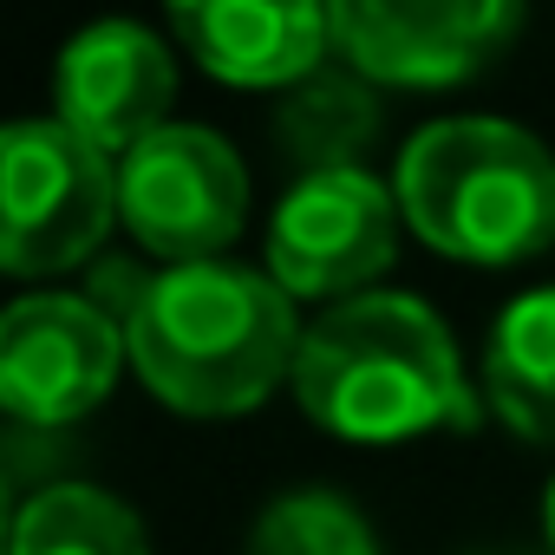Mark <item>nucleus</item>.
<instances>
[{
    "label": "nucleus",
    "instance_id": "nucleus-1",
    "mask_svg": "<svg viewBox=\"0 0 555 555\" xmlns=\"http://www.w3.org/2000/svg\"><path fill=\"white\" fill-rule=\"evenodd\" d=\"M295 295L274 274L235 261H183L131 282L125 301V347L138 379L190 412V418H235L261 405L282 379H295L301 353Z\"/></svg>",
    "mask_w": 555,
    "mask_h": 555
},
{
    "label": "nucleus",
    "instance_id": "nucleus-2",
    "mask_svg": "<svg viewBox=\"0 0 555 555\" xmlns=\"http://www.w3.org/2000/svg\"><path fill=\"white\" fill-rule=\"evenodd\" d=\"M295 399L321 431L353 444H399L477 425L457 340L412 295H353L327 308L301 334Z\"/></svg>",
    "mask_w": 555,
    "mask_h": 555
},
{
    "label": "nucleus",
    "instance_id": "nucleus-3",
    "mask_svg": "<svg viewBox=\"0 0 555 555\" xmlns=\"http://www.w3.org/2000/svg\"><path fill=\"white\" fill-rule=\"evenodd\" d=\"M399 216L451 261L509 268L555 242V157L503 118L425 125L392 177Z\"/></svg>",
    "mask_w": 555,
    "mask_h": 555
},
{
    "label": "nucleus",
    "instance_id": "nucleus-4",
    "mask_svg": "<svg viewBox=\"0 0 555 555\" xmlns=\"http://www.w3.org/2000/svg\"><path fill=\"white\" fill-rule=\"evenodd\" d=\"M118 216V164L60 118L0 131V268L66 274L92 261Z\"/></svg>",
    "mask_w": 555,
    "mask_h": 555
},
{
    "label": "nucleus",
    "instance_id": "nucleus-5",
    "mask_svg": "<svg viewBox=\"0 0 555 555\" xmlns=\"http://www.w3.org/2000/svg\"><path fill=\"white\" fill-rule=\"evenodd\" d=\"M118 216L170 268L216 261L242 235L248 170L209 125H164L118 157Z\"/></svg>",
    "mask_w": 555,
    "mask_h": 555
},
{
    "label": "nucleus",
    "instance_id": "nucleus-6",
    "mask_svg": "<svg viewBox=\"0 0 555 555\" xmlns=\"http://www.w3.org/2000/svg\"><path fill=\"white\" fill-rule=\"evenodd\" d=\"M399 255V196L373 170L301 177L268 222V274L288 295L353 301Z\"/></svg>",
    "mask_w": 555,
    "mask_h": 555
},
{
    "label": "nucleus",
    "instance_id": "nucleus-7",
    "mask_svg": "<svg viewBox=\"0 0 555 555\" xmlns=\"http://www.w3.org/2000/svg\"><path fill=\"white\" fill-rule=\"evenodd\" d=\"M125 360V327L92 295H27L0 314V399L27 425L86 418Z\"/></svg>",
    "mask_w": 555,
    "mask_h": 555
},
{
    "label": "nucleus",
    "instance_id": "nucleus-8",
    "mask_svg": "<svg viewBox=\"0 0 555 555\" xmlns=\"http://www.w3.org/2000/svg\"><path fill=\"white\" fill-rule=\"evenodd\" d=\"M327 21H334V47L347 53V66L386 86L470 79L522 34V8H509V0H431V8L340 0V8H327Z\"/></svg>",
    "mask_w": 555,
    "mask_h": 555
},
{
    "label": "nucleus",
    "instance_id": "nucleus-9",
    "mask_svg": "<svg viewBox=\"0 0 555 555\" xmlns=\"http://www.w3.org/2000/svg\"><path fill=\"white\" fill-rule=\"evenodd\" d=\"M170 92H177V66H170L164 40L131 21L86 27L79 40H66V53L53 66V105H60L53 118L73 125L86 144H99L105 157L164 131Z\"/></svg>",
    "mask_w": 555,
    "mask_h": 555
},
{
    "label": "nucleus",
    "instance_id": "nucleus-10",
    "mask_svg": "<svg viewBox=\"0 0 555 555\" xmlns=\"http://www.w3.org/2000/svg\"><path fill=\"white\" fill-rule=\"evenodd\" d=\"M177 40L203 60V73L229 86H301L321 73L334 21L308 0H203L170 14Z\"/></svg>",
    "mask_w": 555,
    "mask_h": 555
},
{
    "label": "nucleus",
    "instance_id": "nucleus-11",
    "mask_svg": "<svg viewBox=\"0 0 555 555\" xmlns=\"http://www.w3.org/2000/svg\"><path fill=\"white\" fill-rule=\"evenodd\" d=\"M483 392L516 438L555 444V288L516 295L483 340Z\"/></svg>",
    "mask_w": 555,
    "mask_h": 555
},
{
    "label": "nucleus",
    "instance_id": "nucleus-12",
    "mask_svg": "<svg viewBox=\"0 0 555 555\" xmlns=\"http://www.w3.org/2000/svg\"><path fill=\"white\" fill-rule=\"evenodd\" d=\"M282 151L301 164V177L321 170H360L353 157L379 138V92L360 73H314L282 99Z\"/></svg>",
    "mask_w": 555,
    "mask_h": 555
},
{
    "label": "nucleus",
    "instance_id": "nucleus-13",
    "mask_svg": "<svg viewBox=\"0 0 555 555\" xmlns=\"http://www.w3.org/2000/svg\"><path fill=\"white\" fill-rule=\"evenodd\" d=\"M14 555H151V535L112 490L47 483L14 516Z\"/></svg>",
    "mask_w": 555,
    "mask_h": 555
},
{
    "label": "nucleus",
    "instance_id": "nucleus-14",
    "mask_svg": "<svg viewBox=\"0 0 555 555\" xmlns=\"http://www.w3.org/2000/svg\"><path fill=\"white\" fill-rule=\"evenodd\" d=\"M248 555H379L366 516L334 496V490H288L274 496L255 529H248Z\"/></svg>",
    "mask_w": 555,
    "mask_h": 555
},
{
    "label": "nucleus",
    "instance_id": "nucleus-15",
    "mask_svg": "<svg viewBox=\"0 0 555 555\" xmlns=\"http://www.w3.org/2000/svg\"><path fill=\"white\" fill-rule=\"evenodd\" d=\"M542 522H548V542H555V477H548V490H542Z\"/></svg>",
    "mask_w": 555,
    "mask_h": 555
}]
</instances>
